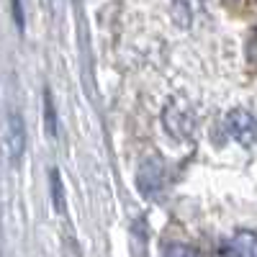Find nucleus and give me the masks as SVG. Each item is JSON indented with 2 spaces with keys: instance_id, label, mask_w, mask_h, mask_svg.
<instances>
[{
  "instance_id": "1",
  "label": "nucleus",
  "mask_w": 257,
  "mask_h": 257,
  "mask_svg": "<svg viewBox=\"0 0 257 257\" xmlns=\"http://www.w3.org/2000/svg\"><path fill=\"white\" fill-rule=\"evenodd\" d=\"M224 128H226V134H229L231 139H237V142L244 144V147L257 142V118H254L249 111L237 108V111L226 113Z\"/></svg>"
},
{
  "instance_id": "2",
  "label": "nucleus",
  "mask_w": 257,
  "mask_h": 257,
  "mask_svg": "<svg viewBox=\"0 0 257 257\" xmlns=\"http://www.w3.org/2000/svg\"><path fill=\"white\" fill-rule=\"evenodd\" d=\"M137 185H139V193L147 198L157 196L165 185V165L160 157H147L142 165H139V173H137Z\"/></svg>"
},
{
  "instance_id": "3",
  "label": "nucleus",
  "mask_w": 257,
  "mask_h": 257,
  "mask_svg": "<svg viewBox=\"0 0 257 257\" xmlns=\"http://www.w3.org/2000/svg\"><path fill=\"white\" fill-rule=\"evenodd\" d=\"M26 149V132H24V121H21L18 113H8L6 121V152L11 165H18L21 157H24Z\"/></svg>"
},
{
  "instance_id": "4",
  "label": "nucleus",
  "mask_w": 257,
  "mask_h": 257,
  "mask_svg": "<svg viewBox=\"0 0 257 257\" xmlns=\"http://www.w3.org/2000/svg\"><path fill=\"white\" fill-rule=\"evenodd\" d=\"M165 128H167V132L173 134L175 139H185V137L193 132V121H190V116L183 111L180 103H173V105L165 111Z\"/></svg>"
},
{
  "instance_id": "5",
  "label": "nucleus",
  "mask_w": 257,
  "mask_h": 257,
  "mask_svg": "<svg viewBox=\"0 0 257 257\" xmlns=\"http://www.w3.org/2000/svg\"><path fill=\"white\" fill-rule=\"evenodd\" d=\"M226 257H257V234L237 231L226 244Z\"/></svg>"
},
{
  "instance_id": "6",
  "label": "nucleus",
  "mask_w": 257,
  "mask_h": 257,
  "mask_svg": "<svg viewBox=\"0 0 257 257\" xmlns=\"http://www.w3.org/2000/svg\"><path fill=\"white\" fill-rule=\"evenodd\" d=\"M201 11V0H173V16L180 26H190Z\"/></svg>"
},
{
  "instance_id": "7",
  "label": "nucleus",
  "mask_w": 257,
  "mask_h": 257,
  "mask_svg": "<svg viewBox=\"0 0 257 257\" xmlns=\"http://www.w3.org/2000/svg\"><path fill=\"white\" fill-rule=\"evenodd\" d=\"M162 257H201L196 247H188V244H167Z\"/></svg>"
},
{
  "instance_id": "8",
  "label": "nucleus",
  "mask_w": 257,
  "mask_h": 257,
  "mask_svg": "<svg viewBox=\"0 0 257 257\" xmlns=\"http://www.w3.org/2000/svg\"><path fill=\"white\" fill-rule=\"evenodd\" d=\"M44 108H47V132L49 137H57V113H54V103L49 93L44 95Z\"/></svg>"
},
{
  "instance_id": "9",
  "label": "nucleus",
  "mask_w": 257,
  "mask_h": 257,
  "mask_svg": "<svg viewBox=\"0 0 257 257\" xmlns=\"http://www.w3.org/2000/svg\"><path fill=\"white\" fill-rule=\"evenodd\" d=\"M52 198H54L57 211H62L64 208V193H62V180H59L57 170H52Z\"/></svg>"
},
{
  "instance_id": "10",
  "label": "nucleus",
  "mask_w": 257,
  "mask_h": 257,
  "mask_svg": "<svg viewBox=\"0 0 257 257\" xmlns=\"http://www.w3.org/2000/svg\"><path fill=\"white\" fill-rule=\"evenodd\" d=\"M244 54H247V62H252V64H257V29L249 34V39H247V44H244Z\"/></svg>"
},
{
  "instance_id": "11",
  "label": "nucleus",
  "mask_w": 257,
  "mask_h": 257,
  "mask_svg": "<svg viewBox=\"0 0 257 257\" xmlns=\"http://www.w3.org/2000/svg\"><path fill=\"white\" fill-rule=\"evenodd\" d=\"M52 3H54V13L59 16L62 13V0H52Z\"/></svg>"
}]
</instances>
